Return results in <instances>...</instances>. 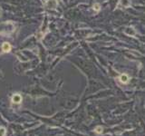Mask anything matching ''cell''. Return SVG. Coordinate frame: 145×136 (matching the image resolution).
<instances>
[{
	"label": "cell",
	"instance_id": "cell-1",
	"mask_svg": "<svg viewBox=\"0 0 145 136\" xmlns=\"http://www.w3.org/2000/svg\"><path fill=\"white\" fill-rule=\"evenodd\" d=\"M131 0H120L119 1V4H118V7H123V8H128V7H131Z\"/></svg>",
	"mask_w": 145,
	"mask_h": 136
},
{
	"label": "cell",
	"instance_id": "cell-2",
	"mask_svg": "<svg viewBox=\"0 0 145 136\" xmlns=\"http://www.w3.org/2000/svg\"><path fill=\"white\" fill-rule=\"evenodd\" d=\"M124 34H126L127 36H134L136 35V31L132 26H128L126 27L124 29Z\"/></svg>",
	"mask_w": 145,
	"mask_h": 136
},
{
	"label": "cell",
	"instance_id": "cell-3",
	"mask_svg": "<svg viewBox=\"0 0 145 136\" xmlns=\"http://www.w3.org/2000/svg\"><path fill=\"white\" fill-rule=\"evenodd\" d=\"M129 76L126 75V74H122V75H121L120 76H119V81L122 83V84H128L129 83Z\"/></svg>",
	"mask_w": 145,
	"mask_h": 136
},
{
	"label": "cell",
	"instance_id": "cell-4",
	"mask_svg": "<svg viewBox=\"0 0 145 136\" xmlns=\"http://www.w3.org/2000/svg\"><path fill=\"white\" fill-rule=\"evenodd\" d=\"M12 102L14 103V104H20L21 102H22V96H21L20 94H18V93H16V94L13 95V97H12Z\"/></svg>",
	"mask_w": 145,
	"mask_h": 136
},
{
	"label": "cell",
	"instance_id": "cell-5",
	"mask_svg": "<svg viewBox=\"0 0 145 136\" xmlns=\"http://www.w3.org/2000/svg\"><path fill=\"white\" fill-rule=\"evenodd\" d=\"M45 6L48 7V8H55L57 6V1L56 0H47V2L45 4Z\"/></svg>",
	"mask_w": 145,
	"mask_h": 136
},
{
	"label": "cell",
	"instance_id": "cell-6",
	"mask_svg": "<svg viewBox=\"0 0 145 136\" xmlns=\"http://www.w3.org/2000/svg\"><path fill=\"white\" fill-rule=\"evenodd\" d=\"M2 50L5 53H8L11 51V45L9 43H4L2 45Z\"/></svg>",
	"mask_w": 145,
	"mask_h": 136
},
{
	"label": "cell",
	"instance_id": "cell-7",
	"mask_svg": "<svg viewBox=\"0 0 145 136\" xmlns=\"http://www.w3.org/2000/svg\"><path fill=\"white\" fill-rule=\"evenodd\" d=\"M93 8L95 12H99L100 10H101V6H100L99 3H95V4L93 6Z\"/></svg>",
	"mask_w": 145,
	"mask_h": 136
},
{
	"label": "cell",
	"instance_id": "cell-8",
	"mask_svg": "<svg viewBox=\"0 0 145 136\" xmlns=\"http://www.w3.org/2000/svg\"><path fill=\"white\" fill-rule=\"evenodd\" d=\"M7 133V130L5 127H0V136H5Z\"/></svg>",
	"mask_w": 145,
	"mask_h": 136
},
{
	"label": "cell",
	"instance_id": "cell-9",
	"mask_svg": "<svg viewBox=\"0 0 145 136\" xmlns=\"http://www.w3.org/2000/svg\"><path fill=\"white\" fill-rule=\"evenodd\" d=\"M95 132H96V133H102V126H97L96 127V128H95Z\"/></svg>",
	"mask_w": 145,
	"mask_h": 136
}]
</instances>
